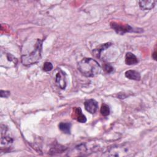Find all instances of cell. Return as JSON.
Segmentation results:
<instances>
[{
  "label": "cell",
  "mask_w": 157,
  "mask_h": 157,
  "mask_svg": "<svg viewBox=\"0 0 157 157\" xmlns=\"http://www.w3.org/2000/svg\"><path fill=\"white\" fill-rule=\"evenodd\" d=\"M59 129L65 134H70L71 133V124L70 123H63L61 122L58 125Z\"/></svg>",
  "instance_id": "4fadbf2b"
},
{
  "label": "cell",
  "mask_w": 157,
  "mask_h": 157,
  "mask_svg": "<svg viewBox=\"0 0 157 157\" xmlns=\"http://www.w3.org/2000/svg\"><path fill=\"white\" fill-rule=\"evenodd\" d=\"M53 69V65L50 62H45L43 66V70L45 72L52 71Z\"/></svg>",
  "instance_id": "9a60e30c"
},
{
  "label": "cell",
  "mask_w": 157,
  "mask_h": 157,
  "mask_svg": "<svg viewBox=\"0 0 157 157\" xmlns=\"http://www.w3.org/2000/svg\"><path fill=\"white\" fill-rule=\"evenodd\" d=\"M78 69L85 76L91 77L99 74L101 67L94 59L85 58L78 63Z\"/></svg>",
  "instance_id": "6da1fadb"
},
{
  "label": "cell",
  "mask_w": 157,
  "mask_h": 157,
  "mask_svg": "<svg viewBox=\"0 0 157 157\" xmlns=\"http://www.w3.org/2000/svg\"><path fill=\"white\" fill-rule=\"evenodd\" d=\"M104 69L108 74H110L113 71V67L110 64H104Z\"/></svg>",
  "instance_id": "2e32d148"
},
{
  "label": "cell",
  "mask_w": 157,
  "mask_h": 157,
  "mask_svg": "<svg viewBox=\"0 0 157 157\" xmlns=\"http://www.w3.org/2000/svg\"><path fill=\"white\" fill-rule=\"evenodd\" d=\"M74 117H75V119L77 120V121L82 123H84L86 121V118L85 116V115L83 114L82 110L80 107H76L74 109Z\"/></svg>",
  "instance_id": "ba28073f"
},
{
  "label": "cell",
  "mask_w": 157,
  "mask_h": 157,
  "mask_svg": "<svg viewBox=\"0 0 157 157\" xmlns=\"http://www.w3.org/2000/svg\"><path fill=\"white\" fill-rule=\"evenodd\" d=\"M10 94V91H4V90H1V98H7Z\"/></svg>",
  "instance_id": "e0dca14e"
},
{
  "label": "cell",
  "mask_w": 157,
  "mask_h": 157,
  "mask_svg": "<svg viewBox=\"0 0 157 157\" xmlns=\"http://www.w3.org/2000/svg\"><path fill=\"white\" fill-rule=\"evenodd\" d=\"M55 82L56 85L61 90L65 89L66 86V79L65 73L61 69H56L55 75Z\"/></svg>",
  "instance_id": "5b68a950"
},
{
  "label": "cell",
  "mask_w": 157,
  "mask_h": 157,
  "mask_svg": "<svg viewBox=\"0 0 157 157\" xmlns=\"http://www.w3.org/2000/svg\"><path fill=\"white\" fill-rule=\"evenodd\" d=\"M137 58L132 53L128 52L125 55V63L127 65H134L138 63Z\"/></svg>",
  "instance_id": "9c48e42d"
},
{
  "label": "cell",
  "mask_w": 157,
  "mask_h": 157,
  "mask_svg": "<svg viewBox=\"0 0 157 157\" xmlns=\"http://www.w3.org/2000/svg\"><path fill=\"white\" fill-rule=\"evenodd\" d=\"M42 41L37 39L34 50L28 55H23L21 58V63L25 66H29L37 63L41 58Z\"/></svg>",
  "instance_id": "7a4b0ae2"
},
{
  "label": "cell",
  "mask_w": 157,
  "mask_h": 157,
  "mask_svg": "<svg viewBox=\"0 0 157 157\" xmlns=\"http://www.w3.org/2000/svg\"><path fill=\"white\" fill-rule=\"evenodd\" d=\"M125 77L130 80H139L140 79V74L135 70H128L125 72Z\"/></svg>",
  "instance_id": "30bf717a"
},
{
  "label": "cell",
  "mask_w": 157,
  "mask_h": 157,
  "mask_svg": "<svg viewBox=\"0 0 157 157\" xmlns=\"http://www.w3.org/2000/svg\"><path fill=\"white\" fill-rule=\"evenodd\" d=\"M152 57L155 60H156V50H155L154 53L152 54Z\"/></svg>",
  "instance_id": "ac0fdd59"
},
{
  "label": "cell",
  "mask_w": 157,
  "mask_h": 157,
  "mask_svg": "<svg viewBox=\"0 0 157 157\" xmlns=\"http://www.w3.org/2000/svg\"><path fill=\"white\" fill-rule=\"evenodd\" d=\"M13 142V139L7 136H1V147L4 146L5 147H9Z\"/></svg>",
  "instance_id": "8fae6325"
},
{
  "label": "cell",
  "mask_w": 157,
  "mask_h": 157,
  "mask_svg": "<svg viewBox=\"0 0 157 157\" xmlns=\"http://www.w3.org/2000/svg\"><path fill=\"white\" fill-rule=\"evenodd\" d=\"M112 45V44L110 42H108V43H105V44H104L102 45H101V46H99L98 48H96L93 51V53H94V55L98 57V58H99L100 56V55H101V53L102 50H104L105 49H107V48H109L110 46Z\"/></svg>",
  "instance_id": "7c38bea8"
},
{
  "label": "cell",
  "mask_w": 157,
  "mask_h": 157,
  "mask_svg": "<svg viewBox=\"0 0 157 157\" xmlns=\"http://www.w3.org/2000/svg\"><path fill=\"white\" fill-rule=\"evenodd\" d=\"M100 112H101V115L104 116V117H106V116L109 115V113H110V108H109V107L105 104H102L101 107V110H100Z\"/></svg>",
  "instance_id": "5bb4252c"
},
{
  "label": "cell",
  "mask_w": 157,
  "mask_h": 157,
  "mask_svg": "<svg viewBox=\"0 0 157 157\" xmlns=\"http://www.w3.org/2000/svg\"><path fill=\"white\" fill-rule=\"evenodd\" d=\"M84 106L87 112L91 114H93L98 110V102L94 99H90L85 101Z\"/></svg>",
  "instance_id": "8992f818"
},
{
  "label": "cell",
  "mask_w": 157,
  "mask_h": 157,
  "mask_svg": "<svg viewBox=\"0 0 157 157\" xmlns=\"http://www.w3.org/2000/svg\"><path fill=\"white\" fill-rule=\"evenodd\" d=\"M111 28L115 30V31L121 35L124 34L126 33H132V32H139L137 29H134L129 25H122L116 22L110 23Z\"/></svg>",
  "instance_id": "277c9868"
},
{
  "label": "cell",
  "mask_w": 157,
  "mask_h": 157,
  "mask_svg": "<svg viewBox=\"0 0 157 157\" xmlns=\"http://www.w3.org/2000/svg\"><path fill=\"white\" fill-rule=\"evenodd\" d=\"M138 2L140 9L144 10H147L153 9L155 5L156 1L153 0H143L139 1Z\"/></svg>",
  "instance_id": "52a82bcc"
},
{
  "label": "cell",
  "mask_w": 157,
  "mask_h": 157,
  "mask_svg": "<svg viewBox=\"0 0 157 157\" xmlns=\"http://www.w3.org/2000/svg\"><path fill=\"white\" fill-rule=\"evenodd\" d=\"M129 148L128 145H115L110 147L106 152V156H126L131 155V152H129Z\"/></svg>",
  "instance_id": "3957f363"
}]
</instances>
